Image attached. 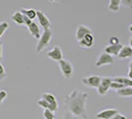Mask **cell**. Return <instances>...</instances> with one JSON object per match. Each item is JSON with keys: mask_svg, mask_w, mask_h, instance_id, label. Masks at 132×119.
I'll list each match as a JSON object with an SVG mask.
<instances>
[{"mask_svg": "<svg viewBox=\"0 0 132 119\" xmlns=\"http://www.w3.org/2000/svg\"><path fill=\"white\" fill-rule=\"evenodd\" d=\"M86 99H87V93L75 89L67 99V104L70 112L75 116L86 119L87 117L86 108Z\"/></svg>", "mask_w": 132, "mask_h": 119, "instance_id": "obj_1", "label": "cell"}, {"mask_svg": "<svg viewBox=\"0 0 132 119\" xmlns=\"http://www.w3.org/2000/svg\"><path fill=\"white\" fill-rule=\"evenodd\" d=\"M52 35H53V32L51 29H44V32L39 39V43L37 44V48H36L37 53H40L41 51H43L45 48L48 47L52 40Z\"/></svg>", "mask_w": 132, "mask_h": 119, "instance_id": "obj_2", "label": "cell"}, {"mask_svg": "<svg viewBox=\"0 0 132 119\" xmlns=\"http://www.w3.org/2000/svg\"><path fill=\"white\" fill-rule=\"evenodd\" d=\"M59 66L60 69H61V72L63 73V75L66 78V79H70L73 74V66L72 64L69 62V61H66V60H61L59 61Z\"/></svg>", "mask_w": 132, "mask_h": 119, "instance_id": "obj_3", "label": "cell"}, {"mask_svg": "<svg viewBox=\"0 0 132 119\" xmlns=\"http://www.w3.org/2000/svg\"><path fill=\"white\" fill-rule=\"evenodd\" d=\"M113 63H114V60H113L112 56L107 53H103L97 58L96 62H95V66L99 67V66H102L104 65H111Z\"/></svg>", "mask_w": 132, "mask_h": 119, "instance_id": "obj_4", "label": "cell"}, {"mask_svg": "<svg viewBox=\"0 0 132 119\" xmlns=\"http://www.w3.org/2000/svg\"><path fill=\"white\" fill-rule=\"evenodd\" d=\"M100 76L98 75H92V76H88L86 79H81V82L86 86H89V87H94V88H97L100 83Z\"/></svg>", "mask_w": 132, "mask_h": 119, "instance_id": "obj_5", "label": "cell"}, {"mask_svg": "<svg viewBox=\"0 0 132 119\" xmlns=\"http://www.w3.org/2000/svg\"><path fill=\"white\" fill-rule=\"evenodd\" d=\"M112 79H109V78H103L100 80V83H99L98 87H97V92L100 95H104L108 88H110V83H111Z\"/></svg>", "mask_w": 132, "mask_h": 119, "instance_id": "obj_6", "label": "cell"}, {"mask_svg": "<svg viewBox=\"0 0 132 119\" xmlns=\"http://www.w3.org/2000/svg\"><path fill=\"white\" fill-rule=\"evenodd\" d=\"M37 18L39 20L40 25L43 27L44 29H50L51 28V21L49 20V18L41 10L37 11Z\"/></svg>", "mask_w": 132, "mask_h": 119, "instance_id": "obj_7", "label": "cell"}, {"mask_svg": "<svg viewBox=\"0 0 132 119\" xmlns=\"http://www.w3.org/2000/svg\"><path fill=\"white\" fill-rule=\"evenodd\" d=\"M47 56H48V58H50L53 61H57V62L63 60V53H62V50L60 49L59 47L53 48L51 51H49L47 53Z\"/></svg>", "mask_w": 132, "mask_h": 119, "instance_id": "obj_8", "label": "cell"}, {"mask_svg": "<svg viewBox=\"0 0 132 119\" xmlns=\"http://www.w3.org/2000/svg\"><path fill=\"white\" fill-rule=\"evenodd\" d=\"M117 113H118V111L115 109H104L100 112L96 113L95 117L97 119H110Z\"/></svg>", "mask_w": 132, "mask_h": 119, "instance_id": "obj_9", "label": "cell"}, {"mask_svg": "<svg viewBox=\"0 0 132 119\" xmlns=\"http://www.w3.org/2000/svg\"><path fill=\"white\" fill-rule=\"evenodd\" d=\"M93 34H87L81 40L79 41V45L82 48H90L93 46Z\"/></svg>", "mask_w": 132, "mask_h": 119, "instance_id": "obj_10", "label": "cell"}, {"mask_svg": "<svg viewBox=\"0 0 132 119\" xmlns=\"http://www.w3.org/2000/svg\"><path fill=\"white\" fill-rule=\"evenodd\" d=\"M87 34H93V32L87 28V27L84 26V25H79L78 27V30H77V35H76V38L78 41L81 40Z\"/></svg>", "mask_w": 132, "mask_h": 119, "instance_id": "obj_11", "label": "cell"}, {"mask_svg": "<svg viewBox=\"0 0 132 119\" xmlns=\"http://www.w3.org/2000/svg\"><path fill=\"white\" fill-rule=\"evenodd\" d=\"M122 45L121 44H116V45H109V46L105 47L104 51L105 53L109 54L111 56H117L120 52V50L122 49Z\"/></svg>", "mask_w": 132, "mask_h": 119, "instance_id": "obj_12", "label": "cell"}, {"mask_svg": "<svg viewBox=\"0 0 132 119\" xmlns=\"http://www.w3.org/2000/svg\"><path fill=\"white\" fill-rule=\"evenodd\" d=\"M119 59H129L132 58V49L130 46H123L117 55Z\"/></svg>", "mask_w": 132, "mask_h": 119, "instance_id": "obj_13", "label": "cell"}, {"mask_svg": "<svg viewBox=\"0 0 132 119\" xmlns=\"http://www.w3.org/2000/svg\"><path fill=\"white\" fill-rule=\"evenodd\" d=\"M28 30H29V32L31 33V35L33 36L34 38H36V39H40V37H41V33H40V28L39 26L32 21V23L30 24V25H28Z\"/></svg>", "mask_w": 132, "mask_h": 119, "instance_id": "obj_14", "label": "cell"}, {"mask_svg": "<svg viewBox=\"0 0 132 119\" xmlns=\"http://www.w3.org/2000/svg\"><path fill=\"white\" fill-rule=\"evenodd\" d=\"M42 98L47 100L50 104H52L53 106H55L56 108H58V103H57V99L54 96L53 94H50V93H43L42 94Z\"/></svg>", "mask_w": 132, "mask_h": 119, "instance_id": "obj_15", "label": "cell"}, {"mask_svg": "<svg viewBox=\"0 0 132 119\" xmlns=\"http://www.w3.org/2000/svg\"><path fill=\"white\" fill-rule=\"evenodd\" d=\"M116 93L119 96H132V87L131 86H124L123 88H120L118 90H116Z\"/></svg>", "mask_w": 132, "mask_h": 119, "instance_id": "obj_16", "label": "cell"}, {"mask_svg": "<svg viewBox=\"0 0 132 119\" xmlns=\"http://www.w3.org/2000/svg\"><path fill=\"white\" fill-rule=\"evenodd\" d=\"M121 4V0H109L108 3V9L112 12H117Z\"/></svg>", "mask_w": 132, "mask_h": 119, "instance_id": "obj_17", "label": "cell"}, {"mask_svg": "<svg viewBox=\"0 0 132 119\" xmlns=\"http://www.w3.org/2000/svg\"><path fill=\"white\" fill-rule=\"evenodd\" d=\"M21 13L31 20L35 19L37 17V11L34 10V9H24V8H22L21 9Z\"/></svg>", "mask_w": 132, "mask_h": 119, "instance_id": "obj_18", "label": "cell"}, {"mask_svg": "<svg viewBox=\"0 0 132 119\" xmlns=\"http://www.w3.org/2000/svg\"><path fill=\"white\" fill-rule=\"evenodd\" d=\"M12 20H13L15 23L19 24V25H23L24 24V15L21 13V11H16L15 13L12 15Z\"/></svg>", "mask_w": 132, "mask_h": 119, "instance_id": "obj_19", "label": "cell"}, {"mask_svg": "<svg viewBox=\"0 0 132 119\" xmlns=\"http://www.w3.org/2000/svg\"><path fill=\"white\" fill-rule=\"evenodd\" d=\"M38 104H39L41 107H43L44 109H50V110H52L53 112H55V111L58 109V108H56L55 106H53L52 104H50L47 100H45V99H43V98L40 99L39 101H38Z\"/></svg>", "mask_w": 132, "mask_h": 119, "instance_id": "obj_20", "label": "cell"}, {"mask_svg": "<svg viewBox=\"0 0 132 119\" xmlns=\"http://www.w3.org/2000/svg\"><path fill=\"white\" fill-rule=\"evenodd\" d=\"M113 80L117 81L119 83H122L125 86H131L132 87V79H128V78H115Z\"/></svg>", "mask_w": 132, "mask_h": 119, "instance_id": "obj_21", "label": "cell"}, {"mask_svg": "<svg viewBox=\"0 0 132 119\" xmlns=\"http://www.w3.org/2000/svg\"><path fill=\"white\" fill-rule=\"evenodd\" d=\"M8 27H9V25H8L7 22H1L0 23V38L3 36V34L6 32Z\"/></svg>", "mask_w": 132, "mask_h": 119, "instance_id": "obj_22", "label": "cell"}, {"mask_svg": "<svg viewBox=\"0 0 132 119\" xmlns=\"http://www.w3.org/2000/svg\"><path fill=\"white\" fill-rule=\"evenodd\" d=\"M44 118L45 119H55L54 112L50 109H45L44 110Z\"/></svg>", "mask_w": 132, "mask_h": 119, "instance_id": "obj_23", "label": "cell"}, {"mask_svg": "<svg viewBox=\"0 0 132 119\" xmlns=\"http://www.w3.org/2000/svg\"><path fill=\"white\" fill-rule=\"evenodd\" d=\"M124 84H122V83H119L117 81H114L112 80L111 81V83H110V88H113V89H116V90H118L120 88H123L124 87Z\"/></svg>", "mask_w": 132, "mask_h": 119, "instance_id": "obj_24", "label": "cell"}, {"mask_svg": "<svg viewBox=\"0 0 132 119\" xmlns=\"http://www.w3.org/2000/svg\"><path fill=\"white\" fill-rule=\"evenodd\" d=\"M121 4H123L127 8L132 9V0H121Z\"/></svg>", "mask_w": 132, "mask_h": 119, "instance_id": "obj_25", "label": "cell"}, {"mask_svg": "<svg viewBox=\"0 0 132 119\" xmlns=\"http://www.w3.org/2000/svg\"><path fill=\"white\" fill-rule=\"evenodd\" d=\"M6 75V72H5V67L3 66L2 64H0V79H4Z\"/></svg>", "mask_w": 132, "mask_h": 119, "instance_id": "obj_26", "label": "cell"}, {"mask_svg": "<svg viewBox=\"0 0 132 119\" xmlns=\"http://www.w3.org/2000/svg\"><path fill=\"white\" fill-rule=\"evenodd\" d=\"M7 97V92L6 90H0V104L4 101V99Z\"/></svg>", "mask_w": 132, "mask_h": 119, "instance_id": "obj_27", "label": "cell"}, {"mask_svg": "<svg viewBox=\"0 0 132 119\" xmlns=\"http://www.w3.org/2000/svg\"><path fill=\"white\" fill-rule=\"evenodd\" d=\"M109 44L110 45H116V44H119V40L117 37H111L109 39Z\"/></svg>", "mask_w": 132, "mask_h": 119, "instance_id": "obj_28", "label": "cell"}, {"mask_svg": "<svg viewBox=\"0 0 132 119\" xmlns=\"http://www.w3.org/2000/svg\"><path fill=\"white\" fill-rule=\"evenodd\" d=\"M110 119H127V118H126V116H124V115L117 113V114H115V115H114L113 117H111Z\"/></svg>", "mask_w": 132, "mask_h": 119, "instance_id": "obj_29", "label": "cell"}, {"mask_svg": "<svg viewBox=\"0 0 132 119\" xmlns=\"http://www.w3.org/2000/svg\"><path fill=\"white\" fill-rule=\"evenodd\" d=\"M31 23H32V20L29 19L28 17H26V16L24 15V24H26L27 26H28V25H30Z\"/></svg>", "mask_w": 132, "mask_h": 119, "instance_id": "obj_30", "label": "cell"}, {"mask_svg": "<svg viewBox=\"0 0 132 119\" xmlns=\"http://www.w3.org/2000/svg\"><path fill=\"white\" fill-rule=\"evenodd\" d=\"M2 60V43L0 42V61Z\"/></svg>", "mask_w": 132, "mask_h": 119, "instance_id": "obj_31", "label": "cell"}, {"mask_svg": "<svg viewBox=\"0 0 132 119\" xmlns=\"http://www.w3.org/2000/svg\"><path fill=\"white\" fill-rule=\"evenodd\" d=\"M128 79H132V72H128Z\"/></svg>", "mask_w": 132, "mask_h": 119, "instance_id": "obj_32", "label": "cell"}, {"mask_svg": "<svg viewBox=\"0 0 132 119\" xmlns=\"http://www.w3.org/2000/svg\"><path fill=\"white\" fill-rule=\"evenodd\" d=\"M129 72H132V61L130 62V64H129Z\"/></svg>", "mask_w": 132, "mask_h": 119, "instance_id": "obj_33", "label": "cell"}, {"mask_svg": "<svg viewBox=\"0 0 132 119\" xmlns=\"http://www.w3.org/2000/svg\"><path fill=\"white\" fill-rule=\"evenodd\" d=\"M49 2H59V1H61V0H48Z\"/></svg>", "mask_w": 132, "mask_h": 119, "instance_id": "obj_34", "label": "cell"}, {"mask_svg": "<svg viewBox=\"0 0 132 119\" xmlns=\"http://www.w3.org/2000/svg\"><path fill=\"white\" fill-rule=\"evenodd\" d=\"M128 29H129V31H130V32H132V24L129 27H128Z\"/></svg>", "mask_w": 132, "mask_h": 119, "instance_id": "obj_35", "label": "cell"}, {"mask_svg": "<svg viewBox=\"0 0 132 119\" xmlns=\"http://www.w3.org/2000/svg\"><path fill=\"white\" fill-rule=\"evenodd\" d=\"M129 44H130V47H131V49H132V37H131V39H130V41H129Z\"/></svg>", "mask_w": 132, "mask_h": 119, "instance_id": "obj_36", "label": "cell"}]
</instances>
